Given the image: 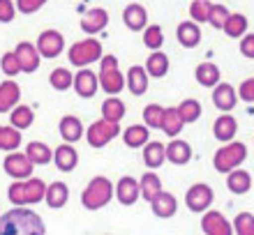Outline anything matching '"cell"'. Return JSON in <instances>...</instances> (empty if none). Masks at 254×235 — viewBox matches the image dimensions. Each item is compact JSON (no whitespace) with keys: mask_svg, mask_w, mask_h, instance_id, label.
Masks as SVG:
<instances>
[{"mask_svg":"<svg viewBox=\"0 0 254 235\" xmlns=\"http://www.w3.org/2000/svg\"><path fill=\"white\" fill-rule=\"evenodd\" d=\"M0 235H47V226L33 210L12 208L0 215Z\"/></svg>","mask_w":254,"mask_h":235,"instance_id":"6da1fadb","label":"cell"},{"mask_svg":"<svg viewBox=\"0 0 254 235\" xmlns=\"http://www.w3.org/2000/svg\"><path fill=\"white\" fill-rule=\"evenodd\" d=\"M47 196V185L40 178H28V180H16L7 189V198L14 203L16 208H26V205H35L42 203Z\"/></svg>","mask_w":254,"mask_h":235,"instance_id":"7a4b0ae2","label":"cell"},{"mask_svg":"<svg viewBox=\"0 0 254 235\" xmlns=\"http://www.w3.org/2000/svg\"><path fill=\"white\" fill-rule=\"evenodd\" d=\"M114 194H116V187L111 185V180L104 178V175H97L81 191V205L86 210H90V212H95V210H102L104 205H109Z\"/></svg>","mask_w":254,"mask_h":235,"instance_id":"3957f363","label":"cell"},{"mask_svg":"<svg viewBox=\"0 0 254 235\" xmlns=\"http://www.w3.org/2000/svg\"><path fill=\"white\" fill-rule=\"evenodd\" d=\"M97 79H100V88L111 97L123 93V88L127 86V81L123 79V72L118 69V58L116 55H102Z\"/></svg>","mask_w":254,"mask_h":235,"instance_id":"277c9868","label":"cell"},{"mask_svg":"<svg viewBox=\"0 0 254 235\" xmlns=\"http://www.w3.org/2000/svg\"><path fill=\"white\" fill-rule=\"evenodd\" d=\"M245 157H248V145H245V143H238V141L227 143V145H222V148L215 152L213 166L217 173L229 175L231 171H236V168L245 161Z\"/></svg>","mask_w":254,"mask_h":235,"instance_id":"5b68a950","label":"cell"},{"mask_svg":"<svg viewBox=\"0 0 254 235\" xmlns=\"http://www.w3.org/2000/svg\"><path fill=\"white\" fill-rule=\"evenodd\" d=\"M67 55H69V62L74 67H88V65L102 60V44L100 40L86 37L81 42H74L69 51H67Z\"/></svg>","mask_w":254,"mask_h":235,"instance_id":"8992f818","label":"cell"},{"mask_svg":"<svg viewBox=\"0 0 254 235\" xmlns=\"http://www.w3.org/2000/svg\"><path fill=\"white\" fill-rule=\"evenodd\" d=\"M118 134H121V125H118V122H109V120H104V118H100V120L93 122V125L86 129V141L90 148L100 150V148H104V145H109Z\"/></svg>","mask_w":254,"mask_h":235,"instance_id":"52a82bcc","label":"cell"},{"mask_svg":"<svg viewBox=\"0 0 254 235\" xmlns=\"http://www.w3.org/2000/svg\"><path fill=\"white\" fill-rule=\"evenodd\" d=\"M35 164L28 159L26 152H7V157L2 159V171L14 180H28L33 178Z\"/></svg>","mask_w":254,"mask_h":235,"instance_id":"ba28073f","label":"cell"},{"mask_svg":"<svg viewBox=\"0 0 254 235\" xmlns=\"http://www.w3.org/2000/svg\"><path fill=\"white\" fill-rule=\"evenodd\" d=\"M213 189L208 187V185H203V182H196V185H192V187L188 189V194H185V205H188L190 212H208L210 210V205H213Z\"/></svg>","mask_w":254,"mask_h":235,"instance_id":"9c48e42d","label":"cell"},{"mask_svg":"<svg viewBox=\"0 0 254 235\" xmlns=\"http://www.w3.org/2000/svg\"><path fill=\"white\" fill-rule=\"evenodd\" d=\"M201 231L206 235H234V224L217 210H208L201 217Z\"/></svg>","mask_w":254,"mask_h":235,"instance_id":"30bf717a","label":"cell"},{"mask_svg":"<svg viewBox=\"0 0 254 235\" xmlns=\"http://www.w3.org/2000/svg\"><path fill=\"white\" fill-rule=\"evenodd\" d=\"M37 51H40L42 58H58L65 48V37H63L58 30H44V33L37 37Z\"/></svg>","mask_w":254,"mask_h":235,"instance_id":"8fae6325","label":"cell"},{"mask_svg":"<svg viewBox=\"0 0 254 235\" xmlns=\"http://www.w3.org/2000/svg\"><path fill=\"white\" fill-rule=\"evenodd\" d=\"M74 90L79 94L81 99H93L97 90H100V79L95 74L93 69H79L76 76H74Z\"/></svg>","mask_w":254,"mask_h":235,"instance_id":"7c38bea8","label":"cell"},{"mask_svg":"<svg viewBox=\"0 0 254 235\" xmlns=\"http://www.w3.org/2000/svg\"><path fill=\"white\" fill-rule=\"evenodd\" d=\"M14 53H16V58H19L21 72L33 74V72H37V69H40L42 55H40V51H37V47H35V44H30V42H19V44H16V48H14Z\"/></svg>","mask_w":254,"mask_h":235,"instance_id":"4fadbf2b","label":"cell"},{"mask_svg":"<svg viewBox=\"0 0 254 235\" xmlns=\"http://www.w3.org/2000/svg\"><path fill=\"white\" fill-rule=\"evenodd\" d=\"M213 104L215 108H220L222 113L234 111V106L238 104V90L231 83H217L213 88Z\"/></svg>","mask_w":254,"mask_h":235,"instance_id":"5bb4252c","label":"cell"},{"mask_svg":"<svg viewBox=\"0 0 254 235\" xmlns=\"http://www.w3.org/2000/svg\"><path fill=\"white\" fill-rule=\"evenodd\" d=\"M141 196V187H139V180L132 178V175H123L118 185H116V198L121 205H134L139 201Z\"/></svg>","mask_w":254,"mask_h":235,"instance_id":"9a60e30c","label":"cell"},{"mask_svg":"<svg viewBox=\"0 0 254 235\" xmlns=\"http://www.w3.org/2000/svg\"><path fill=\"white\" fill-rule=\"evenodd\" d=\"M21 86L14 79H7L0 83V113H12L14 106H19Z\"/></svg>","mask_w":254,"mask_h":235,"instance_id":"2e32d148","label":"cell"},{"mask_svg":"<svg viewBox=\"0 0 254 235\" xmlns=\"http://www.w3.org/2000/svg\"><path fill=\"white\" fill-rule=\"evenodd\" d=\"M54 161H56V166H58V171L72 173L74 168H76V164H79V152L74 150L72 143H63V145H58L54 150Z\"/></svg>","mask_w":254,"mask_h":235,"instance_id":"e0dca14e","label":"cell"},{"mask_svg":"<svg viewBox=\"0 0 254 235\" xmlns=\"http://www.w3.org/2000/svg\"><path fill=\"white\" fill-rule=\"evenodd\" d=\"M150 210H153L155 217H160V219H169V217L176 215V210H178V201H176L174 194H169V191L162 189L160 194L150 201Z\"/></svg>","mask_w":254,"mask_h":235,"instance_id":"ac0fdd59","label":"cell"},{"mask_svg":"<svg viewBox=\"0 0 254 235\" xmlns=\"http://www.w3.org/2000/svg\"><path fill=\"white\" fill-rule=\"evenodd\" d=\"M236 132H238V122H236L234 115L222 113L220 118H217V120L213 122V134H215V139H217L220 143L234 141Z\"/></svg>","mask_w":254,"mask_h":235,"instance_id":"d6986e66","label":"cell"},{"mask_svg":"<svg viewBox=\"0 0 254 235\" xmlns=\"http://www.w3.org/2000/svg\"><path fill=\"white\" fill-rule=\"evenodd\" d=\"M192 159V145L183 139H174L171 143H167V161L176 164V166H185Z\"/></svg>","mask_w":254,"mask_h":235,"instance_id":"ffe728a7","label":"cell"},{"mask_svg":"<svg viewBox=\"0 0 254 235\" xmlns=\"http://www.w3.org/2000/svg\"><path fill=\"white\" fill-rule=\"evenodd\" d=\"M123 21H125V26L134 33H139V30H146V23H148V12L139 2H132V5L125 7V12H123Z\"/></svg>","mask_w":254,"mask_h":235,"instance_id":"44dd1931","label":"cell"},{"mask_svg":"<svg viewBox=\"0 0 254 235\" xmlns=\"http://www.w3.org/2000/svg\"><path fill=\"white\" fill-rule=\"evenodd\" d=\"M107 23H109V12L102 9V7H95V9H90L81 19V30L88 35H95V33H100V30H104Z\"/></svg>","mask_w":254,"mask_h":235,"instance_id":"7402d4cb","label":"cell"},{"mask_svg":"<svg viewBox=\"0 0 254 235\" xmlns=\"http://www.w3.org/2000/svg\"><path fill=\"white\" fill-rule=\"evenodd\" d=\"M167 161V145L160 141H148L143 145V164H146L150 171L160 168L162 164Z\"/></svg>","mask_w":254,"mask_h":235,"instance_id":"603a6c76","label":"cell"},{"mask_svg":"<svg viewBox=\"0 0 254 235\" xmlns=\"http://www.w3.org/2000/svg\"><path fill=\"white\" fill-rule=\"evenodd\" d=\"M58 132H61V139L65 143H76L83 136V125H81V120L76 115H63Z\"/></svg>","mask_w":254,"mask_h":235,"instance_id":"cb8c5ba5","label":"cell"},{"mask_svg":"<svg viewBox=\"0 0 254 235\" xmlns=\"http://www.w3.org/2000/svg\"><path fill=\"white\" fill-rule=\"evenodd\" d=\"M176 37H178V42H181L185 48L199 47V42H201V28H199V23H194V21H183V23H178Z\"/></svg>","mask_w":254,"mask_h":235,"instance_id":"d4e9b609","label":"cell"},{"mask_svg":"<svg viewBox=\"0 0 254 235\" xmlns=\"http://www.w3.org/2000/svg\"><path fill=\"white\" fill-rule=\"evenodd\" d=\"M125 81H127V88H129V93L132 94H136V97L146 94V90H148V72H146V67H141V65L129 67Z\"/></svg>","mask_w":254,"mask_h":235,"instance_id":"484cf974","label":"cell"},{"mask_svg":"<svg viewBox=\"0 0 254 235\" xmlns=\"http://www.w3.org/2000/svg\"><path fill=\"white\" fill-rule=\"evenodd\" d=\"M67 198H69V189H67L65 182L56 180V182H51V185H47V196H44V201H47V205L51 210H61L67 203Z\"/></svg>","mask_w":254,"mask_h":235,"instance_id":"4316f807","label":"cell"},{"mask_svg":"<svg viewBox=\"0 0 254 235\" xmlns=\"http://www.w3.org/2000/svg\"><path fill=\"white\" fill-rule=\"evenodd\" d=\"M220 76H222L220 67H217L215 62H201V65H196V69H194V79L203 88H215L220 83Z\"/></svg>","mask_w":254,"mask_h":235,"instance_id":"83f0119b","label":"cell"},{"mask_svg":"<svg viewBox=\"0 0 254 235\" xmlns=\"http://www.w3.org/2000/svg\"><path fill=\"white\" fill-rule=\"evenodd\" d=\"M227 189L231 194H248L252 189V175L243 168H236L227 175Z\"/></svg>","mask_w":254,"mask_h":235,"instance_id":"f1b7e54d","label":"cell"},{"mask_svg":"<svg viewBox=\"0 0 254 235\" xmlns=\"http://www.w3.org/2000/svg\"><path fill=\"white\" fill-rule=\"evenodd\" d=\"M123 141H125L127 148H143L148 141H150V132H148L146 125H132V127H127L123 132Z\"/></svg>","mask_w":254,"mask_h":235,"instance_id":"f546056e","label":"cell"},{"mask_svg":"<svg viewBox=\"0 0 254 235\" xmlns=\"http://www.w3.org/2000/svg\"><path fill=\"white\" fill-rule=\"evenodd\" d=\"M26 155H28V159L33 161L35 166H44V164H49V161H54V150L49 148L47 143H42V141H30L28 143Z\"/></svg>","mask_w":254,"mask_h":235,"instance_id":"4dcf8cb0","label":"cell"},{"mask_svg":"<svg viewBox=\"0 0 254 235\" xmlns=\"http://www.w3.org/2000/svg\"><path fill=\"white\" fill-rule=\"evenodd\" d=\"M146 72L148 76H155V79H164V76L169 74V58L162 51H153V53L148 55L146 60Z\"/></svg>","mask_w":254,"mask_h":235,"instance_id":"1f68e13d","label":"cell"},{"mask_svg":"<svg viewBox=\"0 0 254 235\" xmlns=\"http://www.w3.org/2000/svg\"><path fill=\"white\" fill-rule=\"evenodd\" d=\"M224 35L227 37H231V40H243L245 37V33H248V16L245 14H229L227 23H224Z\"/></svg>","mask_w":254,"mask_h":235,"instance_id":"d6a6232c","label":"cell"},{"mask_svg":"<svg viewBox=\"0 0 254 235\" xmlns=\"http://www.w3.org/2000/svg\"><path fill=\"white\" fill-rule=\"evenodd\" d=\"M139 187H141V196L146 198L148 203L153 201L155 196L162 191V180H160V175L153 173V171H148V173L141 175V182H139Z\"/></svg>","mask_w":254,"mask_h":235,"instance_id":"836d02e7","label":"cell"},{"mask_svg":"<svg viewBox=\"0 0 254 235\" xmlns=\"http://www.w3.org/2000/svg\"><path fill=\"white\" fill-rule=\"evenodd\" d=\"M23 139H21V129L16 127H5V125H0V150H5V152H16Z\"/></svg>","mask_w":254,"mask_h":235,"instance_id":"e575fe53","label":"cell"},{"mask_svg":"<svg viewBox=\"0 0 254 235\" xmlns=\"http://www.w3.org/2000/svg\"><path fill=\"white\" fill-rule=\"evenodd\" d=\"M35 122V111L30 106H23V104H19V106L12 108V113H9V125L16 129H28L30 125Z\"/></svg>","mask_w":254,"mask_h":235,"instance_id":"d590c367","label":"cell"},{"mask_svg":"<svg viewBox=\"0 0 254 235\" xmlns=\"http://www.w3.org/2000/svg\"><path fill=\"white\" fill-rule=\"evenodd\" d=\"M183 127H185V122L181 120L178 108H167L164 111V120H162V132L167 136H171V139H176L183 132Z\"/></svg>","mask_w":254,"mask_h":235,"instance_id":"8d00e7d4","label":"cell"},{"mask_svg":"<svg viewBox=\"0 0 254 235\" xmlns=\"http://www.w3.org/2000/svg\"><path fill=\"white\" fill-rule=\"evenodd\" d=\"M123 115H125V104H123V99H118V97L104 99V104H102V118H104V120L121 122Z\"/></svg>","mask_w":254,"mask_h":235,"instance_id":"74e56055","label":"cell"},{"mask_svg":"<svg viewBox=\"0 0 254 235\" xmlns=\"http://www.w3.org/2000/svg\"><path fill=\"white\" fill-rule=\"evenodd\" d=\"M49 83H51L54 90L63 93V90H67V88H74V76L67 67H56L54 72L49 74Z\"/></svg>","mask_w":254,"mask_h":235,"instance_id":"f35d334b","label":"cell"},{"mask_svg":"<svg viewBox=\"0 0 254 235\" xmlns=\"http://www.w3.org/2000/svg\"><path fill=\"white\" fill-rule=\"evenodd\" d=\"M176 108H178V115H181L183 122H196L201 118V104H199V99H183Z\"/></svg>","mask_w":254,"mask_h":235,"instance_id":"ab89813d","label":"cell"},{"mask_svg":"<svg viewBox=\"0 0 254 235\" xmlns=\"http://www.w3.org/2000/svg\"><path fill=\"white\" fill-rule=\"evenodd\" d=\"M164 111L167 108L160 106V104H148L146 108H143V125H146L148 129H162V120H164Z\"/></svg>","mask_w":254,"mask_h":235,"instance_id":"60d3db41","label":"cell"},{"mask_svg":"<svg viewBox=\"0 0 254 235\" xmlns=\"http://www.w3.org/2000/svg\"><path fill=\"white\" fill-rule=\"evenodd\" d=\"M164 44V33L160 26H148L143 30V47L150 51H160V47Z\"/></svg>","mask_w":254,"mask_h":235,"instance_id":"b9f144b4","label":"cell"},{"mask_svg":"<svg viewBox=\"0 0 254 235\" xmlns=\"http://www.w3.org/2000/svg\"><path fill=\"white\" fill-rule=\"evenodd\" d=\"M210 7H213V2H208V0H192V5H190V16H192L194 23H208Z\"/></svg>","mask_w":254,"mask_h":235,"instance_id":"7bdbcfd3","label":"cell"},{"mask_svg":"<svg viewBox=\"0 0 254 235\" xmlns=\"http://www.w3.org/2000/svg\"><path fill=\"white\" fill-rule=\"evenodd\" d=\"M236 235H254V215L252 212H241L234 219Z\"/></svg>","mask_w":254,"mask_h":235,"instance_id":"ee69618b","label":"cell"},{"mask_svg":"<svg viewBox=\"0 0 254 235\" xmlns=\"http://www.w3.org/2000/svg\"><path fill=\"white\" fill-rule=\"evenodd\" d=\"M0 69H2L9 79H12V76H16L21 72L19 58H16V53H14V51H9V53H5L2 58H0Z\"/></svg>","mask_w":254,"mask_h":235,"instance_id":"f6af8a7d","label":"cell"},{"mask_svg":"<svg viewBox=\"0 0 254 235\" xmlns=\"http://www.w3.org/2000/svg\"><path fill=\"white\" fill-rule=\"evenodd\" d=\"M229 9L224 5H213L210 7V16H208V23H210V26L213 28H224V23H227V19H229Z\"/></svg>","mask_w":254,"mask_h":235,"instance_id":"bcb514c9","label":"cell"},{"mask_svg":"<svg viewBox=\"0 0 254 235\" xmlns=\"http://www.w3.org/2000/svg\"><path fill=\"white\" fill-rule=\"evenodd\" d=\"M14 16H16V2L0 0V23H12Z\"/></svg>","mask_w":254,"mask_h":235,"instance_id":"7dc6e473","label":"cell"},{"mask_svg":"<svg viewBox=\"0 0 254 235\" xmlns=\"http://www.w3.org/2000/svg\"><path fill=\"white\" fill-rule=\"evenodd\" d=\"M238 99L248 101V104H254V76L252 79H245L238 86Z\"/></svg>","mask_w":254,"mask_h":235,"instance_id":"c3c4849f","label":"cell"},{"mask_svg":"<svg viewBox=\"0 0 254 235\" xmlns=\"http://www.w3.org/2000/svg\"><path fill=\"white\" fill-rule=\"evenodd\" d=\"M47 5V0H16V9L21 14H35Z\"/></svg>","mask_w":254,"mask_h":235,"instance_id":"681fc988","label":"cell"},{"mask_svg":"<svg viewBox=\"0 0 254 235\" xmlns=\"http://www.w3.org/2000/svg\"><path fill=\"white\" fill-rule=\"evenodd\" d=\"M241 53L250 60H254V33H248L241 40Z\"/></svg>","mask_w":254,"mask_h":235,"instance_id":"f907efd6","label":"cell"},{"mask_svg":"<svg viewBox=\"0 0 254 235\" xmlns=\"http://www.w3.org/2000/svg\"><path fill=\"white\" fill-rule=\"evenodd\" d=\"M0 215H2V212H0Z\"/></svg>","mask_w":254,"mask_h":235,"instance_id":"816d5d0a","label":"cell"}]
</instances>
